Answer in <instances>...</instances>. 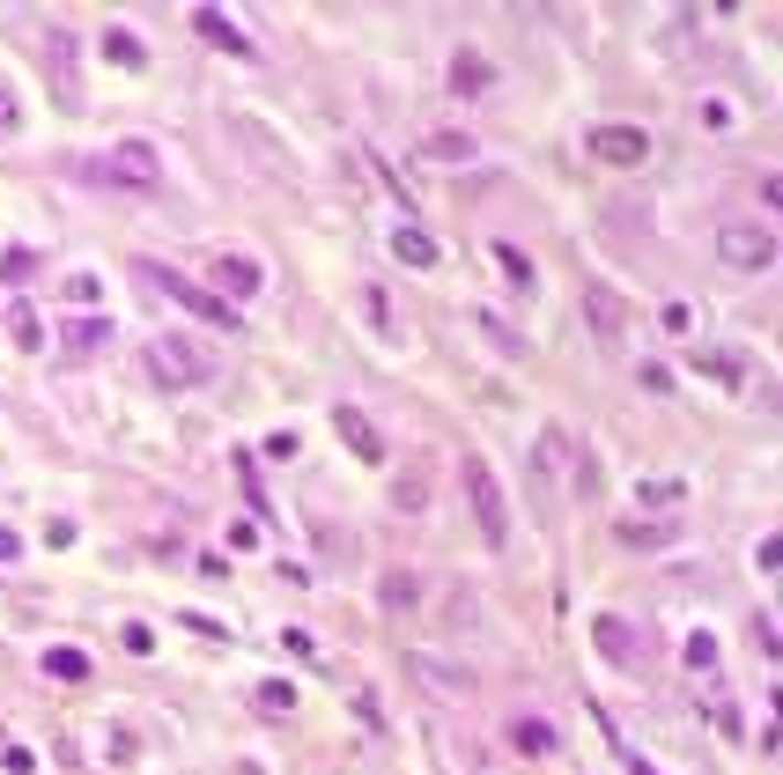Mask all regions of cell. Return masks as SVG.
<instances>
[{
  "mask_svg": "<svg viewBox=\"0 0 783 775\" xmlns=\"http://www.w3.org/2000/svg\"><path fill=\"white\" fill-rule=\"evenodd\" d=\"M97 177L104 185H126V193H155V185H163V163H155L148 141H119L111 155H97Z\"/></svg>",
  "mask_w": 783,
  "mask_h": 775,
  "instance_id": "obj_5",
  "label": "cell"
},
{
  "mask_svg": "<svg viewBox=\"0 0 783 775\" xmlns=\"http://www.w3.org/2000/svg\"><path fill=\"white\" fill-rule=\"evenodd\" d=\"M429 487H437V459H407V473L392 481V503H399V517H421V509H429Z\"/></svg>",
  "mask_w": 783,
  "mask_h": 775,
  "instance_id": "obj_13",
  "label": "cell"
},
{
  "mask_svg": "<svg viewBox=\"0 0 783 775\" xmlns=\"http://www.w3.org/2000/svg\"><path fill=\"white\" fill-rule=\"evenodd\" d=\"M392 251H399L407 267H437V237L415 229V222H399V229H392Z\"/></svg>",
  "mask_w": 783,
  "mask_h": 775,
  "instance_id": "obj_17",
  "label": "cell"
},
{
  "mask_svg": "<svg viewBox=\"0 0 783 775\" xmlns=\"http://www.w3.org/2000/svg\"><path fill=\"white\" fill-rule=\"evenodd\" d=\"M481 333H489V340H495V347H503V355H517V347H525V340H517V333H511V325H503V317H481Z\"/></svg>",
  "mask_w": 783,
  "mask_h": 775,
  "instance_id": "obj_27",
  "label": "cell"
},
{
  "mask_svg": "<svg viewBox=\"0 0 783 775\" xmlns=\"http://www.w3.org/2000/svg\"><path fill=\"white\" fill-rule=\"evenodd\" d=\"M251 702H259V717H289V709H296V687H289V679H267Z\"/></svg>",
  "mask_w": 783,
  "mask_h": 775,
  "instance_id": "obj_20",
  "label": "cell"
},
{
  "mask_svg": "<svg viewBox=\"0 0 783 775\" xmlns=\"http://www.w3.org/2000/svg\"><path fill=\"white\" fill-rule=\"evenodd\" d=\"M511 739L533 753V761H539V753H555V724H547V717H511Z\"/></svg>",
  "mask_w": 783,
  "mask_h": 775,
  "instance_id": "obj_18",
  "label": "cell"
},
{
  "mask_svg": "<svg viewBox=\"0 0 783 775\" xmlns=\"http://www.w3.org/2000/svg\"><path fill=\"white\" fill-rule=\"evenodd\" d=\"M495 267L511 273V289H533V259H525L517 244H495Z\"/></svg>",
  "mask_w": 783,
  "mask_h": 775,
  "instance_id": "obj_21",
  "label": "cell"
},
{
  "mask_svg": "<svg viewBox=\"0 0 783 775\" xmlns=\"http://www.w3.org/2000/svg\"><path fill=\"white\" fill-rule=\"evenodd\" d=\"M621 539L629 547H658V539H673V525H621Z\"/></svg>",
  "mask_w": 783,
  "mask_h": 775,
  "instance_id": "obj_25",
  "label": "cell"
},
{
  "mask_svg": "<svg viewBox=\"0 0 783 775\" xmlns=\"http://www.w3.org/2000/svg\"><path fill=\"white\" fill-rule=\"evenodd\" d=\"M591 155L599 163H613V170H636V163H651V133L643 126H591Z\"/></svg>",
  "mask_w": 783,
  "mask_h": 775,
  "instance_id": "obj_7",
  "label": "cell"
},
{
  "mask_svg": "<svg viewBox=\"0 0 783 775\" xmlns=\"http://www.w3.org/2000/svg\"><path fill=\"white\" fill-rule=\"evenodd\" d=\"M215 281H222V303H251V295L267 289V273H259V259H245V251H229V259H215Z\"/></svg>",
  "mask_w": 783,
  "mask_h": 775,
  "instance_id": "obj_11",
  "label": "cell"
},
{
  "mask_svg": "<svg viewBox=\"0 0 783 775\" xmlns=\"http://www.w3.org/2000/svg\"><path fill=\"white\" fill-rule=\"evenodd\" d=\"M687 665H702V672L717 665V643H710V635H695V643H687Z\"/></svg>",
  "mask_w": 783,
  "mask_h": 775,
  "instance_id": "obj_31",
  "label": "cell"
},
{
  "mask_svg": "<svg viewBox=\"0 0 783 775\" xmlns=\"http://www.w3.org/2000/svg\"><path fill=\"white\" fill-rule=\"evenodd\" d=\"M104 60H111V67H148V52H141L133 30H104Z\"/></svg>",
  "mask_w": 783,
  "mask_h": 775,
  "instance_id": "obj_19",
  "label": "cell"
},
{
  "mask_svg": "<svg viewBox=\"0 0 783 775\" xmlns=\"http://www.w3.org/2000/svg\"><path fill=\"white\" fill-rule=\"evenodd\" d=\"M621 761H629V775H658L651 761H643V753H629V746H621Z\"/></svg>",
  "mask_w": 783,
  "mask_h": 775,
  "instance_id": "obj_32",
  "label": "cell"
},
{
  "mask_svg": "<svg viewBox=\"0 0 783 775\" xmlns=\"http://www.w3.org/2000/svg\"><path fill=\"white\" fill-rule=\"evenodd\" d=\"M60 340H67V355H74V363H89L104 340H111V317H74V325H67Z\"/></svg>",
  "mask_w": 783,
  "mask_h": 775,
  "instance_id": "obj_16",
  "label": "cell"
},
{
  "mask_svg": "<svg viewBox=\"0 0 783 775\" xmlns=\"http://www.w3.org/2000/svg\"><path fill=\"white\" fill-rule=\"evenodd\" d=\"M407 672H415L421 687L437 695V702H465V695H473V672H465V665H437V657H407Z\"/></svg>",
  "mask_w": 783,
  "mask_h": 775,
  "instance_id": "obj_10",
  "label": "cell"
},
{
  "mask_svg": "<svg viewBox=\"0 0 783 775\" xmlns=\"http://www.w3.org/2000/svg\"><path fill=\"white\" fill-rule=\"evenodd\" d=\"M8 126H15V97H8V89H0V133H8Z\"/></svg>",
  "mask_w": 783,
  "mask_h": 775,
  "instance_id": "obj_33",
  "label": "cell"
},
{
  "mask_svg": "<svg viewBox=\"0 0 783 775\" xmlns=\"http://www.w3.org/2000/svg\"><path fill=\"white\" fill-rule=\"evenodd\" d=\"M481 82H489L481 60H459V67H451V89H481Z\"/></svg>",
  "mask_w": 783,
  "mask_h": 775,
  "instance_id": "obj_26",
  "label": "cell"
},
{
  "mask_svg": "<svg viewBox=\"0 0 783 775\" xmlns=\"http://www.w3.org/2000/svg\"><path fill=\"white\" fill-rule=\"evenodd\" d=\"M459 487H465V509H473L481 539L503 547V539H511V495H503V481H495V465L465 451V459H459Z\"/></svg>",
  "mask_w": 783,
  "mask_h": 775,
  "instance_id": "obj_1",
  "label": "cell"
},
{
  "mask_svg": "<svg viewBox=\"0 0 783 775\" xmlns=\"http://www.w3.org/2000/svg\"><path fill=\"white\" fill-rule=\"evenodd\" d=\"M665 333L687 340V333H695V311H687V303H665Z\"/></svg>",
  "mask_w": 783,
  "mask_h": 775,
  "instance_id": "obj_28",
  "label": "cell"
},
{
  "mask_svg": "<svg viewBox=\"0 0 783 775\" xmlns=\"http://www.w3.org/2000/svg\"><path fill=\"white\" fill-rule=\"evenodd\" d=\"M148 369H155L163 385H207V377H215V347H200V340H185V333H163L148 347Z\"/></svg>",
  "mask_w": 783,
  "mask_h": 775,
  "instance_id": "obj_2",
  "label": "cell"
},
{
  "mask_svg": "<svg viewBox=\"0 0 783 775\" xmlns=\"http://www.w3.org/2000/svg\"><path fill=\"white\" fill-rule=\"evenodd\" d=\"M591 635H599V657H607V665H621V672H643V665H651V635L629 628L621 613H599V621H591Z\"/></svg>",
  "mask_w": 783,
  "mask_h": 775,
  "instance_id": "obj_6",
  "label": "cell"
},
{
  "mask_svg": "<svg viewBox=\"0 0 783 775\" xmlns=\"http://www.w3.org/2000/svg\"><path fill=\"white\" fill-rule=\"evenodd\" d=\"M717 259L739 267V273L776 267V229H769V222H725V229H717Z\"/></svg>",
  "mask_w": 783,
  "mask_h": 775,
  "instance_id": "obj_4",
  "label": "cell"
},
{
  "mask_svg": "<svg viewBox=\"0 0 783 775\" xmlns=\"http://www.w3.org/2000/svg\"><path fill=\"white\" fill-rule=\"evenodd\" d=\"M429 155H437V163H465V155H473V141H465V133H437V141H429Z\"/></svg>",
  "mask_w": 783,
  "mask_h": 775,
  "instance_id": "obj_24",
  "label": "cell"
},
{
  "mask_svg": "<svg viewBox=\"0 0 783 775\" xmlns=\"http://www.w3.org/2000/svg\"><path fill=\"white\" fill-rule=\"evenodd\" d=\"M584 317L599 340H629V303H621L613 281H584Z\"/></svg>",
  "mask_w": 783,
  "mask_h": 775,
  "instance_id": "obj_8",
  "label": "cell"
},
{
  "mask_svg": "<svg viewBox=\"0 0 783 775\" xmlns=\"http://www.w3.org/2000/svg\"><path fill=\"white\" fill-rule=\"evenodd\" d=\"M45 60H52V82H60V104H74L82 89H74V37L67 30H45Z\"/></svg>",
  "mask_w": 783,
  "mask_h": 775,
  "instance_id": "obj_15",
  "label": "cell"
},
{
  "mask_svg": "<svg viewBox=\"0 0 783 775\" xmlns=\"http://www.w3.org/2000/svg\"><path fill=\"white\" fill-rule=\"evenodd\" d=\"M141 281H148V289H163L171 303H185L193 317H207V325H222V333H237V303H222L215 289H200V281H185V273H171V267H148V259H141Z\"/></svg>",
  "mask_w": 783,
  "mask_h": 775,
  "instance_id": "obj_3",
  "label": "cell"
},
{
  "mask_svg": "<svg viewBox=\"0 0 783 775\" xmlns=\"http://www.w3.org/2000/svg\"><path fill=\"white\" fill-rule=\"evenodd\" d=\"M333 437H341L363 465H385V437L369 429V413H363V407H347V399H341V407H333Z\"/></svg>",
  "mask_w": 783,
  "mask_h": 775,
  "instance_id": "obj_9",
  "label": "cell"
},
{
  "mask_svg": "<svg viewBox=\"0 0 783 775\" xmlns=\"http://www.w3.org/2000/svg\"><path fill=\"white\" fill-rule=\"evenodd\" d=\"M193 30H200V37H207V45H215V52H237V60H259V45H251L245 30H237V23H229V15H222V8H193Z\"/></svg>",
  "mask_w": 783,
  "mask_h": 775,
  "instance_id": "obj_14",
  "label": "cell"
},
{
  "mask_svg": "<svg viewBox=\"0 0 783 775\" xmlns=\"http://www.w3.org/2000/svg\"><path fill=\"white\" fill-rule=\"evenodd\" d=\"M0 273H8V281H30V273H37V251H8V267H0Z\"/></svg>",
  "mask_w": 783,
  "mask_h": 775,
  "instance_id": "obj_29",
  "label": "cell"
},
{
  "mask_svg": "<svg viewBox=\"0 0 783 775\" xmlns=\"http://www.w3.org/2000/svg\"><path fill=\"white\" fill-rule=\"evenodd\" d=\"M15 340H23V347H45V333H37V311H15Z\"/></svg>",
  "mask_w": 783,
  "mask_h": 775,
  "instance_id": "obj_30",
  "label": "cell"
},
{
  "mask_svg": "<svg viewBox=\"0 0 783 775\" xmlns=\"http://www.w3.org/2000/svg\"><path fill=\"white\" fill-rule=\"evenodd\" d=\"M45 672L52 679H89V657L82 650H45Z\"/></svg>",
  "mask_w": 783,
  "mask_h": 775,
  "instance_id": "obj_23",
  "label": "cell"
},
{
  "mask_svg": "<svg viewBox=\"0 0 783 775\" xmlns=\"http://www.w3.org/2000/svg\"><path fill=\"white\" fill-rule=\"evenodd\" d=\"M562 459H569V437H562V429H547L539 451H533V503L539 509H555V473H562Z\"/></svg>",
  "mask_w": 783,
  "mask_h": 775,
  "instance_id": "obj_12",
  "label": "cell"
},
{
  "mask_svg": "<svg viewBox=\"0 0 783 775\" xmlns=\"http://www.w3.org/2000/svg\"><path fill=\"white\" fill-rule=\"evenodd\" d=\"M363 311H369V325L385 340H399V317H392V303H385V289H363Z\"/></svg>",
  "mask_w": 783,
  "mask_h": 775,
  "instance_id": "obj_22",
  "label": "cell"
}]
</instances>
